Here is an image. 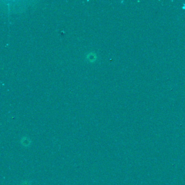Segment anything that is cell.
<instances>
[{"instance_id": "obj_2", "label": "cell", "mask_w": 185, "mask_h": 185, "mask_svg": "<svg viewBox=\"0 0 185 185\" xmlns=\"http://www.w3.org/2000/svg\"><path fill=\"white\" fill-rule=\"evenodd\" d=\"M31 183H30L29 181H24L22 183L21 185H30Z\"/></svg>"}, {"instance_id": "obj_1", "label": "cell", "mask_w": 185, "mask_h": 185, "mask_svg": "<svg viewBox=\"0 0 185 185\" xmlns=\"http://www.w3.org/2000/svg\"><path fill=\"white\" fill-rule=\"evenodd\" d=\"M21 143L23 146H24V147H27L28 146H29L30 143H31V141H30V140L28 137H24L22 138L21 141Z\"/></svg>"}]
</instances>
